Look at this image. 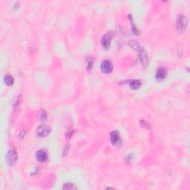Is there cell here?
Returning <instances> with one entry per match:
<instances>
[{
	"label": "cell",
	"mask_w": 190,
	"mask_h": 190,
	"mask_svg": "<svg viewBox=\"0 0 190 190\" xmlns=\"http://www.w3.org/2000/svg\"><path fill=\"white\" fill-rule=\"evenodd\" d=\"M188 25V19L184 15H180L177 20V28L180 31L186 30Z\"/></svg>",
	"instance_id": "1"
},
{
	"label": "cell",
	"mask_w": 190,
	"mask_h": 190,
	"mask_svg": "<svg viewBox=\"0 0 190 190\" xmlns=\"http://www.w3.org/2000/svg\"><path fill=\"white\" fill-rule=\"evenodd\" d=\"M5 160L8 165H10V166L14 165L17 160V153H16V151L14 149L10 150L6 155Z\"/></svg>",
	"instance_id": "2"
},
{
	"label": "cell",
	"mask_w": 190,
	"mask_h": 190,
	"mask_svg": "<svg viewBox=\"0 0 190 190\" xmlns=\"http://www.w3.org/2000/svg\"><path fill=\"white\" fill-rule=\"evenodd\" d=\"M138 52L139 53L138 56L140 62H141V64L144 65V66H146L147 64H148V55H147L146 52L142 47H140V48L138 49Z\"/></svg>",
	"instance_id": "3"
},
{
	"label": "cell",
	"mask_w": 190,
	"mask_h": 190,
	"mask_svg": "<svg viewBox=\"0 0 190 190\" xmlns=\"http://www.w3.org/2000/svg\"><path fill=\"white\" fill-rule=\"evenodd\" d=\"M112 38V34L111 32L107 33L103 36L101 40V44L104 48H109L110 45H111V40Z\"/></svg>",
	"instance_id": "4"
},
{
	"label": "cell",
	"mask_w": 190,
	"mask_h": 190,
	"mask_svg": "<svg viewBox=\"0 0 190 190\" xmlns=\"http://www.w3.org/2000/svg\"><path fill=\"white\" fill-rule=\"evenodd\" d=\"M101 70L103 73H109L113 70V65L109 60H105L101 64Z\"/></svg>",
	"instance_id": "5"
},
{
	"label": "cell",
	"mask_w": 190,
	"mask_h": 190,
	"mask_svg": "<svg viewBox=\"0 0 190 190\" xmlns=\"http://www.w3.org/2000/svg\"><path fill=\"white\" fill-rule=\"evenodd\" d=\"M110 139H111V141L112 143V144L116 145V146L119 145L120 143L121 142L120 133L117 130L112 131L111 133H110Z\"/></svg>",
	"instance_id": "6"
},
{
	"label": "cell",
	"mask_w": 190,
	"mask_h": 190,
	"mask_svg": "<svg viewBox=\"0 0 190 190\" xmlns=\"http://www.w3.org/2000/svg\"><path fill=\"white\" fill-rule=\"evenodd\" d=\"M36 133H37V134L40 137L45 138V137L48 136L49 133H50V130H49V128L47 127L46 126L41 125L37 128Z\"/></svg>",
	"instance_id": "7"
},
{
	"label": "cell",
	"mask_w": 190,
	"mask_h": 190,
	"mask_svg": "<svg viewBox=\"0 0 190 190\" xmlns=\"http://www.w3.org/2000/svg\"><path fill=\"white\" fill-rule=\"evenodd\" d=\"M36 159L39 162H46L48 160V152L46 149H41L36 153Z\"/></svg>",
	"instance_id": "8"
},
{
	"label": "cell",
	"mask_w": 190,
	"mask_h": 190,
	"mask_svg": "<svg viewBox=\"0 0 190 190\" xmlns=\"http://www.w3.org/2000/svg\"><path fill=\"white\" fill-rule=\"evenodd\" d=\"M166 75H167L166 69L164 68H160L157 70L155 77H156L157 80L162 81L163 79H164L165 78H166Z\"/></svg>",
	"instance_id": "9"
},
{
	"label": "cell",
	"mask_w": 190,
	"mask_h": 190,
	"mask_svg": "<svg viewBox=\"0 0 190 190\" xmlns=\"http://www.w3.org/2000/svg\"><path fill=\"white\" fill-rule=\"evenodd\" d=\"M129 85H130V88L132 89L137 90L140 87V85H141V83H140V80H138V79H134V80H132L130 82Z\"/></svg>",
	"instance_id": "10"
},
{
	"label": "cell",
	"mask_w": 190,
	"mask_h": 190,
	"mask_svg": "<svg viewBox=\"0 0 190 190\" xmlns=\"http://www.w3.org/2000/svg\"><path fill=\"white\" fill-rule=\"evenodd\" d=\"M4 81H5V83L7 85H12L14 84V78L13 77L11 76L10 74H7L5 77V79H4Z\"/></svg>",
	"instance_id": "11"
},
{
	"label": "cell",
	"mask_w": 190,
	"mask_h": 190,
	"mask_svg": "<svg viewBox=\"0 0 190 190\" xmlns=\"http://www.w3.org/2000/svg\"><path fill=\"white\" fill-rule=\"evenodd\" d=\"M62 189L65 190H71V189H76L77 187H75L73 183H65L64 186H63Z\"/></svg>",
	"instance_id": "12"
},
{
	"label": "cell",
	"mask_w": 190,
	"mask_h": 190,
	"mask_svg": "<svg viewBox=\"0 0 190 190\" xmlns=\"http://www.w3.org/2000/svg\"><path fill=\"white\" fill-rule=\"evenodd\" d=\"M47 112L45 110L42 109L40 110V111L39 112V117L41 120H46L47 118Z\"/></svg>",
	"instance_id": "13"
},
{
	"label": "cell",
	"mask_w": 190,
	"mask_h": 190,
	"mask_svg": "<svg viewBox=\"0 0 190 190\" xmlns=\"http://www.w3.org/2000/svg\"><path fill=\"white\" fill-rule=\"evenodd\" d=\"M92 65H93V60L90 59L89 60V62H88V70L90 71L92 68Z\"/></svg>",
	"instance_id": "14"
}]
</instances>
